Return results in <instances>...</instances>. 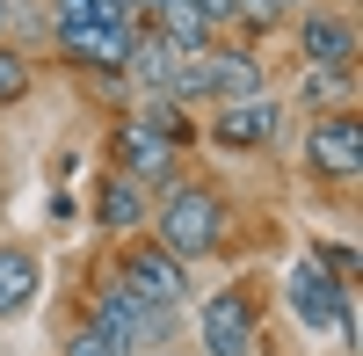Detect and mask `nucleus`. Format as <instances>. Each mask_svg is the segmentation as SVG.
<instances>
[{
	"mask_svg": "<svg viewBox=\"0 0 363 356\" xmlns=\"http://www.w3.org/2000/svg\"><path fill=\"white\" fill-rule=\"evenodd\" d=\"M218 240H225V204L211 196L203 182L167 189V204H160V247L174 262H196V255H211Z\"/></svg>",
	"mask_w": 363,
	"mask_h": 356,
	"instance_id": "nucleus-1",
	"label": "nucleus"
},
{
	"mask_svg": "<svg viewBox=\"0 0 363 356\" xmlns=\"http://www.w3.org/2000/svg\"><path fill=\"white\" fill-rule=\"evenodd\" d=\"M167 320H174V313L145 306L131 284H102V291H95V328H87V335H102L116 356H138L145 342H160V335H167Z\"/></svg>",
	"mask_w": 363,
	"mask_h": 356,
	"instance_id": "nucleus-2",
	"label": "nucleus"
},
{
	"mask_svg": "<svg viewBox=\"0 0 363 356\" xmlns=\"http://www.w3.org/2000/svg\"><path fill=\"white\" fill-rule=\"evenodd\" d=\"M291 313L306 320L313 335H327V328L349 335V284H335V269H327L320 255L298 262V269H291Z\"/></svg>",
	"mask_w": 363,
	"mask_h": 356,
	"instance_id": "nucleus-3",
	"label": "nucleus"
},
{
	"mask_svg": "<svg viewBox=\"0 0 363 356\" xmlns=\"http://www.w3.org/2000/svg\"><path fill=\"white\" fill-rule=\"evenodd\" d=\"M306 167L327 174V182H356V174H363V124L349 109L320 116V124L306 131Z\"/></svg>",
	"mask_w": 363,
	"mask_h": 356,
	"instance_id": "nucleus-4",
	"label": "nucleus"
},
{
	"mask_svg": "<svg viewBox=\"0 0 363 356\" xmlns=\"http://www.w3.org/2000/svg\"><path fill=\"white\" fill-rule=\"evenodd\" d=\"M196 335H203V356H255V299H247V291L203 299Z\"/></svg>",
	"mask_w": 363,
	"mask_h": 356,
	"instance_id": "nucleus-5",
	"label": "nucleus"
},
{
	"mask_svg": "<svg viewBox=\"0 0 363 356\" xmlns=\"http://www.w3.org/2000/svg\"><path fill=\"white\" fill-rule=\"evenodd\" d=\"M124 284L138 291L145 306H160V313H174V306H189V269L153 240V247H131L124 255Z\"/></svg>",
	"mask_w": 363,
	"mask_h": 356,
	"instance_id": "nucleus-6",
	"label": "nucleus"
},
{
	"mask_svg": "<svg viewBox=\"0 0 363 356\" xmlns=\"http://www.w3.org/2000/svg\"><path fill=\"white\" fill-rule=\"evenodd\" d=\"M116 160H124L131 182H167L174 174V138L153 116H131V124H116Z\"/></svg>",
	"mask_w": 363,
	"mask_h": 356,
	"instance_id": "nucleus-7",
	"label": "nucleus"
},
{
	"mask_svg": "<svg viewBox=\"0 0 363 356\" xmlns=\"http://www.w3.org/2000/svg\"><path fill=\"white\" fill-rule=\"evenodd\" d=\"M277 124H284V109L269 102V95H247V102H225V109H218L211 138L233 145V153H247V145H269V138H277Z\"/></svg>",
	"mask_w": 363,
	"mask_h": 356,
	"instance_id": "nucleus-8",
	"label": "nucleus"
},
{
	"mask_svg": "<svg viewBox=\"0 0 363 356\" xmlns=\"http://www.w3.org/2000/svg\"><path fill=\"white\" fill-rule=\"evenodd\" d=\"M196 66H203V95H218V102L262 95V58L255 51H203Z\"/></svg>",
	"mask_w": 363,
	"mask_h": 356,
	"instance_id": "nucleus-9",
	"label": "nucleus"
},
{
	"mask_svg": "<svg viewBox=\"0 0 363 356\" xmlns=\"http://www.w3.org/2000/svg\"><path fill=\"white\" fill-rule=\"evenodd\" d=\"M298 51H306V66H349V58H356V29L342 15H306Z\"/></svg>",
	"mask_w": 363,
	"mask_h": 356,
	"instance_id": "nucleus-10",
	"label": "nucleus"
},
{
	"mask_svg": "<svg viewBox=\"0 0 363 356\" xmlns=\"http://www.w3.org/2000/svg\"><path fill=\"white\" fill-rule=\"evenodd\" d=\"M95 218H102L109 233H131V226L145 218V182H131V174H109L102 196H95Z\"/></svg>",
	"mask_w": 363,
	"mask_h": 356,
	"instance_id": "nucleus-11",
	"label": "nucleus"
},
{
	"mask_svg": "<svg viewBox=\"0 0 363 356\" xmlns=\"http://www.w3.org/2000/svg\"><path fill=\"white\" fill-rule=\"evenodd\" d=\"M102 22H131V15H116L109 0H51V29H58V44H80L87 29H102Z\"/></svg>",
	"mask_w": 363,
	"mask_h": 356,
	"instance_id": "nucleus-12",
	"label": "nucleus"
},
{
	"mask_svg": "<svg viewBox=\"0 0 363 356\" xmlns=\"http://www.w3.org/2000/svg\"><path fill=\"white\" fill-rule=\"evenodd\" d=\"M29 299H37V255L0 247V320H15Z\"/></svg>",
	"mask_w": 363,
	"mask_h": 356,
	"instance_id": "nucleus-13",
	"label": "nucleus"
},
{
	"mask_svg": "<svg viewBox=\"0 0 363 356\" xmlns=\"http://www.w3.org/2000/svg\"><path fill=\"white\" fill-rule=\"evenodd\" d=\"M153 37L174 44L182 58H203V51H211V22H196L182 0H160V29H153Z\"/></svg>",
	"mask_w": 363,
	"mask_h": 356,
	"instance_id": "nucleus-14",
	"label": "nucleus"
},
{
	"mask_svg": "<svg viewBox=\"0 0 363 356\" xmlns=\"http://www.w3.org/2000/svg\"><path fill=\"white\" fill-rule=\"evenodd\" d=\"M349 87H356L349 66H306V87H298V95H306V109H327V102H342Z\"/></svg>",
	"mask_w": 363,
	"mask_h": 356,
	"instance_id": "nucleus-15",
	"label": "nucleus"
},
{
	"mask_svg": "<svg viewBox=\"0 0 363 356\" xmlns=\"http://www.w3.org/2000/svg\"><path fill=\"white\" fill-rule=\"evenodd\" d=\"M22 87H29V66L15 51H0V102H22Z\"/></svg>",
	"mask_w": 363,
	"mask_h": 356,
	"instance_id": "nucleus-16",
	"label": "nucleus"
},
{
	"mask_svg": "<svg viewBox=\"0 0 363 356\" xmlns=\"http://www.w3.org/2000/svg\"><path fill=\"white\" fill-rule=\"evenodd\" d=\"M182 8H189L196 22H211V29H218V22H233V0H182Z\"/></svg>",
	"mask_w": 363,
	"mask_h": 356,
	"instance_id": "nucleus-17",
	"label": "nucleus"
},
{
	"mask_svg": "<svg viewBox=\"0 0 363 356\" xmlns=\"http://www.w3.org/2000/svg\"><path fill=\"white\" fill-rule=\"evenodd\" d=\"M66 356H116V349H109L102 335H73V342H66Z\"/></svg>",
	"mask_w": 363,
	"mask_h": 356,
	"instance_id": "nucleus-18",
	"label": "nucleus"
},
{
	"mask_svg": "<svg viewBox=\"0 0 363 356\" xmlns=\"http://www.w3.org/2000/svg\"><path fill=\"white\" fill-rule=\"evenodd\" d=\"M233 15H240V22H269V15H277V0H233Z\"/></svg>",
	"mask_w": 363,
	"mask_h": 356,
	"instance_id": "nucleus-19",
	"label": "nucleus"
},
{
	"mask_svg": "<svg viewBox=\"0 0 363 356\" xmlns=\"http://www.w3.org/2000/svg\"><path fill=\"white\" fill-rule=\"evenodd\" d=\"M109 8H116V15H138V8H153V0H109Z\"/></svg>",
	"mask_w": 363,
	"mask_h": 356,
	"instance_id": "nucleus-20",
	"label": "nucleus"
},
{
	"mask_svg": "<svg viewBox=\"0 0 363 356\" xmlns=\"http://www.w3.org/2000/svg\"><path fill=\"white\" fill-rule=\"evenodd\" d=\"M8 22H15V0H0V29H8Z\"/></svg>",
	"mask_w": 363,
	"mask_h": 356,
	"instance_id": "nucleus-21",
	"label": "nucleus"
},
{
	"mask_svg": "<svg viewBox=\"0 0 363 356\" xmlns=\"http://www.w3.org/2000/svg\"><path fill=\"white\" fill-rule=\"evenodd\" d=\"M153 8H160V0H153Z\"/></svg>",
	"mask_w": 363,
	"mask_h": 356,
	"instance_id": "nucleus-22",
	"label": "nucleus"
}]
</instances>
